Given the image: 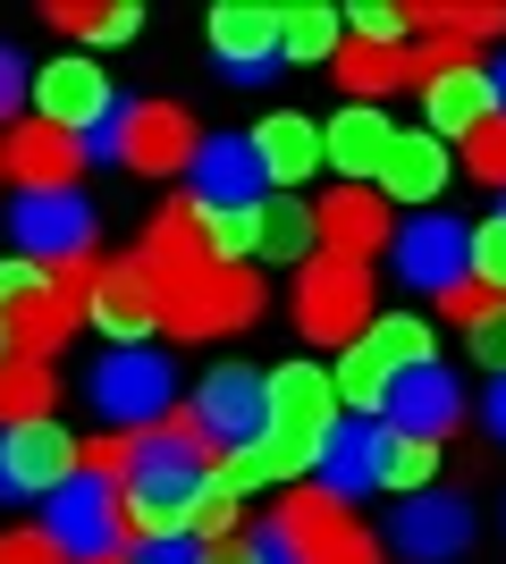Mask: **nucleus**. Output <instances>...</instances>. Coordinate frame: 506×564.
I'll use <instances>...</instances> for the list:
<instances>
[{"label":"nucleus","instance_id":"obj_36","mask_svg":"<svg viewBox=\"0 0 506 564\" xmlns=\"http://www.w3.org/2000/svg\"><path fill=\"white\" fill-rule=\"evenodd\" d=\"M237 522H245V497H237V489H219V471H212V480H203V497L186 506V540H194V547L237 540Z\"/></svg>","mask_w":506,"mask_h":564},{"label":"nucleus","instance_id":"obj_52","mask_svg":"<svg viewBox=\"0 0 506 564\" xmlns=\"http://www.w3.org/2000/svg\"><path fill=\"white\" fill-rule=\"evenodd\" d=\"M0 362H9V346H0Z\"/></svg>","mask_w":506,"mask_h":564},{"label":"nucleus","instance_id":"obj_18","mask_svg":"<svg viewBox=\"0 0 506 564\" xmlns=\"http://www.w3.org/2000/svg\"><path fill=\"white\" fill-rule=\"evenodd\" d=\"M388 547L406 564H448L473 547V506H464L456 489H422L397 506V522H388Z\"/></svg>","mask_w":506,"mask_h":564},{"label":"nucleus","instance_id":"obj_37","mask_svg":"<svg viewBox=\"0 0 506 564\" xmlns=\"http://www.w3.org/2000/svg\"><path fill=\"white\" fill-rule=\"evenodd\" d=\"M431 471H439V447H422V438H397V447H388L380 489H397V497H422V489H431Z\"/></svg>","mask_w":506,"mask_h":564},{"label":"nucleus","instance_id":"obj_3","mask_svg":"<svg viewBox=\"0 0 506 564\" xmlns=\"http://www.w3.org/2000/svg\"><path fill=\"white\" fill-rule=\"evenodd\" d=\"M422 362H431V321H413V312H372V329L337 354L330 388H337V404H355L363 422H380L388 388L406 371H422Z\"/></svg>","mask_w":506,"mask_h":564},{"label":"nucleus","instance_id":"obj_51","mask_svg":"<svg viewBox=\"0 0 506 564\" xmlns=\"http://www.w3.org/2000/svg\"><path fill=\"white\" fill-rule=\"evenodd\" d=\"M119 564H144V556H119Z\"/></svg>","mask_w":506,"mask_h":564},{"label":"nucleus","instance_id":"obj_43","mask_svg":"<svg viewBox=\"0 0 506 564\" xmlns=\"http://www.w3.org/2000/svg\"><path fill=\"white\" fill-rule=\"evenodd\" d=\"M194 564H279V556H270V540H262V531H237V540H212Z\"/></svg>","mask_w":506,"mask_h":564},{"label":"nucleus","instance_id":"obj_19","mask_svg":"<svg viewBox=\"0 0 506 564\" xmlns=\"http://www.w3.org/2000/svg\"><path fill=\"white\" fill-rule=\"evenodd\" d=\"M388 203L372 186H330L313 203V245L321 253H337V261H363L372 270V253H388Z\"/></svg>","mask_w":506,"mask_h":564},{"label":"nucleus","instance_id":"obj_35","mask_svg":"<svg viewBox=\"0 0 506 564\" xmlns=\"http://www.w3.org/2000/svg\"><path fill=\"white\" fill-rule=\"evenodd\" d=\"M337 34H346V18L321 9V0L279 9V59H337Z\"/></svg>","mask_w":506,"mask_h":564},{"label":"nucleus","instance_id":"obj_9","mask_svg":"<svg viewBox=\"0 0 506 564\" xmlns=\"http://www.w3.org/2000/svg\"><path fill=\"white\" fill-rule=\"evenodd\" d=\"M245 321H262V270L237 261V270H203L177 295H161V329L169 337H228Z\"/></svg>","mask_w":506,"mask_h":564},{"label":"nucleus","instance_id":"obj_29","mask_svg":"<svg viewBox=\"0 0 506 564\" xmlns=\"http://www.w3.org/2000/svg\"><path fill=\"white\" fill-rule=\"evenodd\" d=\"M313 464V455H295L279 430H262V438H245V447H228L219 455V489H237V497H254V489H295V471Z\"/></svg>","mask_w":506,"mask_h":564},{"label":"nucleus","instance_id":"obj_41","mask_svg":"<svg viewBox=\"0 0 506 564\" xmlns=\"http://www.w3.org/2000/svg\"><path fill=\"white\" fill-rule=\"evenodd\" d=\"M127 455H136V438H119V430H110V438H94V447H76V471H94V480H110V489H119V480H127Z\"/></svg>","mask_w":506,"mask_h":564},{"label":"nucleus","instance_id":"obj_50","mask_svg":"<svg viewBox=\"0 0 506 564\" xmlns=\"http://www.w3.org/2000/svg\"><path fill=\"white\" fill-rule=\"evenodd\" d=\"M489 94H498V118H506V59L489 68Z\"/></svg>","mask_w":506,"mask_h":564},{"label":"nucleus","instance_id":"obj_45","mask_svg":"<svg viewBox=\"0 0 506 564\" xmlns=\"http://www.w3.org/2000/svg\"><path fill=\"white\" fill-rule=\"evenodd\" d=\"M489 304H498V295H489L482 279H456V286H448V295H439V312H448V321H464V329H473V321H482Z\"/></svg>","mask_w":506,"mask_h":564},{"label":"nucleus","instance_id":"obj_7","mask_svg":"<svg viewBox=\"0 0 506 564\" xmlns=\"http://www.w3.org/2000/svg\"><path fill=\"white\" fill-rule=\"evenodd\" d=\"M85 397H94V413L110 430H152V422H169L177 371H169V354H152V346H119V354H101V362H94Z\"/></svg>","mask_w":506,"mask_h":564},{"label":"nucleus","instance_id":"obj_24","mask_svg":"<svg viewBox=\"0 0 506 564\" xmlns=\"http://www.w3.org/2000/svg\"><path fill=\"white\" fill-rule=\"evenodd\" d=\"M136 270L152 279V295H177L186 279L219 270V261L203 253V212H194V203H169V212L144 228V261H136Z\"/></svg>","mask_w":506,"mask_h":564},{"label":"nucleus","instance_id":"obj_39","mask_svg":"<svg viewBox=\"0 0 506 564\" xmlns=\"http://www.w3.org/2000/svg\"><path fill=\"white\" fill-rule=\"evenodd\" d=\"M473 279L506 304V212H489L482 228H473Z\"/></svg>","mask_w":506,"mask_h":564},{"label":"nucleus","instance_id":"obj_30","mask_svg":"<svg viewBox=\"0 0 506 564\" xmlns=\"http://www.w3.org/2000/svg\"><path fill=\"white\" fill-rule=\"evenodd\" d=\"M337 85H346V101H363V110H380V94H397V85H413V59L406 43H337Z\"/></svg>","mask_w":506,"mask_h":564},{"label":"nucleus","instance_id":"obj_26","mask_svg":"<svg viewBox=\"0 0 506 564\" xmlns=\"http://www.w3.org/2000/svg\"><path fill=\"white\" fill-rule=\"evenodd\" d=\"M254 161H262V177H270V194H288V186H304L321 169V127L304 110H270L262 127H254Z\"/></svg>","mask_w":506,"mask_h":564},{"label":"nucleus","instance_id":"obj_4","mask_svg":"<svg viewBox=\"0 0 506 564\" xmlns=\"http://www.w3.org/2000/svg\"><path fill=\"white\" fill-rule=\"evenodd\" d=\"M262 540H270L279 564H380L372 531H363L337 497H321V489H288L279 514L262 522Z\"/></svg>","mask_w":506,"mask_h":564},{"label":"nucleus","instance_id":"obj_49","mask_svg":"<svg viewBox=\"0 0 506 564\" xmlns=\"http://www.w3.org/2000/svg\"><path fill=\"white\" fill-rule=\"evenodd\" d=\"M489 430H498V438H506V379H498V388H489Z\"/></svg>","mask_w":506,"mask_h":564},{"label":"nucleus","instance_id":"obj_34","mask_svg":"<svg viewBox=\"0 0 506 564\" xmlns=\"http://www.w3.org/2000/svg\"><path fill=\"white\" fill-rule=\"evenodd\" d=\"M51 25L60 34H76V43H136V25H144V9H127V0H51Z\"/></svg>","mask_w":506,"mask_h":564},{"label":"nucleus","instance_id":"obj_31","mask_svg":"<svg viewBox=\"0 0 506 564\" xmlns=\"http://www.w3.org/2000/svg\"><path fill=\"white\" fill-rule=\"evenodd\" d=\"M313 245V203L304 194H262L254 203V253L262 261H304Z\"/></svg>","mask_w":506,"mask_h":564},{"label":"nucleus","instance_id":"obj_2","mask_svg":"<svg viewBox=\"0 0 506 564\" xmlns=\"http://www.w3.org/2000/svg\"><path fill=\"white\" fill-rule=\"evenodd\" d=\"M76 329H85V295H68L43 261H25V253L0 261V346L25 354V362H51Z\"/></svg>","mask_w":506,"mask_h":564},{"label":"nucleus","instance_id":"obj_12","mask_svg":"<svg viewBox=\"0 0 506 564\" xmlns=\"http://www.w3.org/2000/svg\"><path fill=\"white\" fill-rule=\"evenodd\" d=\"M110 110H119V94H110V76H101V59H85V51H60L43 76H34V118L43 127H60V135H101L110 127Z\"/></svg>","mask_w":506,"mask_h":564},{"label":"nucleus","instance_id":"obj_8","mask_svg":"<svg viewBox=\"0 0 506 564\" xmlns=\"http://www.w3.org/2000/svg\"><path fill=\"white\" fill-rule=\"evenodd\" d=\"M43 531H51V547H60L68 564H119V547H127V506H119V489H110V480L76 471L68 489L43 506Z\"/></svg>","mask_w":506,"mask_h":564},{"label":"nucleus","instance_id":"obj_11","mask_svg":"<svg viewBox=\"0 0 506 564\" xmlns=\"http://www.w3.org/2000/svg\"><path fill=\"white\" fill-rule=\"evenodd\" d=\"M186 422H194V438H203L212 455L245 447V438H262V430H270V397H262V371H245V362H219V371L203 379V388H194Z\"/></svg>","mask_w":506,"mask_h":564},{"label":"nucleus","instance_id":"obj_47","mask_svg":"<svg viewBox=\"0 0 506 564\" xmlns=\"http://www.w3.org/2000/svg\"><path fill=\"white\" fill-rule=\"evenodd\" d=\"M18 101H25V68H18V51L0 43V118H18Z\"/></svg>","mask_w":506,"mask_h":564},{"label":"nucleus","instance_id":"obj_1","mask_svg":"<svg viewBox=\"0 0 506 564\" xmlns=\"http://www.w3.org/2000/svg\"><path fill=\"white\" fill-rule=\"evenodd\" d=\"M212 480V447L194 438L186 413L136 430V455H127V480H119V506H127V540H177L186 531V506L203 497Z\"/></svg>","mask_w":506,"mask_h":564},{"label":"nucleus","instance_id":"obj_21","mask_svg":"<svg viewBox=\"0 0 506 564\" xmlns=\"http://www.w3.org/2000/svg\"><path fill=\"white\" fill-rule=\"evenodd\" d=\"M380 422L397 430V438H422V447H439V438H448V430L464 422V388H456V371H439V362L406 371L397 388H388Z\"/></svg>","mask_w":506,"mask_h":564},{"label":"nucleus","instance_id":"obj_33","mask_svg":"<svg viewBox=\"0 0 506 564\" xmlns=\"http://www.w3.org/2000/svg\"><path fill=\"white\" fill-rule=\"evenodd\" d=\"M51 404H60V379H51V362H25V354H9V362H0V430H9V422H51Z\"/></svg>","mask_w":506,"mask_h":564},{"label":"nucleus","instance_id":"obj_44","mask_svg":"<svg viewBox=\"0 0 506 564\" xmlns=\"http://www.w3.org/2000/svg\"><path fill=\"white\" fill-rule=\"evenodd\" d=\"M0 564H68V556H60L51 531L34 522V531H9V540H0Z\"/></svg>","mask_w":506,"mask_h":564},{"label":"nucleus","instance_id":"obj_42","mask_svg":"<svg viewBox=\"0 0 506 564\" xmlns=\"http://www.w3.org/2000/svg\"><path fill=\"white\" fill-rule=\"evenodd\" d=\"M355 43H406V9H388V0H363L355 9Z\"/></svg>","mask_w":506,"mask_h":564},{"label":"nucleus","instance_id":"obj_48","mask_svg":"<svg viewBox=\"0 0 506 564\" xmlns=\"http://www.w3.org/2000/svg\"><path fill=\"white\" fill-rule=\"evenodd\" d=\"M194 556H203V547H194L186 531H177V540H152V547H144V564H194Z\"/></svg>","mask_w":506,"mask_h":564},{"label":"nucleus","instance_id":"obj_20","mask_svg":"<svg viewBox=\"0 0 506 564\" xmlns=\"http://www.w3.org/2000/svg\"><path fill=\"white\" fill-rule=\"evenodd\" d=\"M85 321H94L101 337H119V346H144V337L161 329V295H152V279L136 261H101L94 286H85Z\"/></svg>","mask_w":506,"mask_h":564},{"label":"nucleus","instance_id":"obj_23","mask_svg":"<svg viewBox=\"0 0 506 564\" xmlns=\"http://www.w3.org/2000/svg\"><path fill=\"white\" fill-rule=\"evenodd\" d=\"M212 51H219V68L237 76V85L279 76V68H288V59H279V9H254V0L212 9Z\"/></svg>","mask_w":506,"mask_h":564},{"label":"nucleus","instance_id":"obj_16","mask_svg":"<svg viewBox=\"0 0 506 564\" xmlns=\"http://www.w3.org/2000/svg\"><path fill=\"white\" fill-rule=\"evenodd\" d=\"M9 236H18V253H25V261L60 270V261L94 253V203H85V194H18Z\"/></svg>","mask_w":506,"mask_h":564},{"label":"nucleus","instance_id":"obj_22","mask_svg":"<svg viewBox=\"0 0 506 564\" xmlns=\"http://www.w3.org/2000/svg\"><path fill=\"white\" fill-rule=\"evenodd\" d=\"M0 169L18 177L25 194H76V169H85V143L43 127V118H18L9 143H0Z\"/></svg>","mask_w":506,"mask_h":564},{"label":"nucleus","instance_id":"obj_32","mask_svg":"<svg viewBox=\"0 0 506 564\" xmlns=\"http://www.w3.org/2000/svg\"><path fill=\"white\" fill-rule=\"evenodd\" d=\"M406 25H422V34H439V43H498L506 34V9H489V0H431V9H406Z\"/></svg>","mask_w":506,"mask_h":564},{"label":"nucleus","instance_id":"obj_14","mask_svg":"<svg viewBox=\"0 0 506 564\" xmlns=\"http://www.w3.org/2000/svg\"><path fill=\"white\" fill-rule=\"evenodd\" d=\"M388 253H397V279L422 286V295H448L456 279H473V228H456L448 212L406 219V228L388 236Z\"/></svg>","mask_w":506,"mask_h":564},{"label":"nucleus","instance_id":"obj_28","mask_svg":"<svg viewBox=\"0 0 506 564\" xmlns=\"http://www.w3.org/2000/svg\"><path fill=\"white\" fill-rule=\"evenodd\" d=\"M397 143V127H388L380 110H363V101H346V110L330 118V135H321V161L346 177V186H372V169H380V152Z\"/></svg>","mask_w":506,"mask_h":564},{"label":"nucleus","instance_id":"obj_46","mask_svg":"<svg viewBox=\"0 0 506 564\" xmlns=\"http://www.w3.org/2000/svg\"><path fill=\"white\" fill-rule=\"evenodd\" d=\"M473 354H482L489 371H498V379H506V304H489V312H482V321H473Z\"/></svg>","mask_w":506,"mask_h":564},{"label":"nucleus","instance_id":"obj_40","mask_svg":"<svg viewBox=\"0 0 506 564\" xmlns=\"http://www.w3.org/2000/svg\"><path fill=\"white\" fill-rule=\"evenodd\" d=\"M464 169H473L482 186H506V118H482V127L464 135Z\"/></svg>","mask_w":506,"mask_h":564},{"label":"nucleus","instance_id":"obj_6","mask_svg":"<svg viewBox=\"0 0 506 564\" xmlns=\"http://www.w3.org/2000/svg\"><path fill=\"white\" fill-rule=\"evenodd\" d=\"M295 329L313 346H355L372 329V270L363 261H337V253H313L295 270Z\"/></svg>","mask_w":506,"mask_h":564},{"label":"nucleus","instance_id":"obj_38","mask_svg":"<svg viewBox=\"0 0 506 564\" xmlns=\"http://www.w3.org/2000/svg\"><path fill=\"white\" fill-rule=\"evenodd\" d=\"M203 253L237 270V253H254V212H203Z\"/></svg>","mask_w":506,"mask_h":564},{"label":"nucleus","instance_id":"obj_5","mask_svg":"<svg viewBox=\"0 0 506 564\" xmlns=\"http://www.w3.org/2000/svg\"><path fill=\"white\" fill-rule=\"evenodd\" d=\"M194 118L177 101H127L110 110L101 135H85V161H119V169H144V177H186L194 161Z\"/></svg>","mask_w":506,"mask_h":564},{"label":"nucleus","instance_id":"obj_10","mask_svg":"<svg viewBox=\"0 0 506 564\" xmlns=\"http://www.w3.org/2000/svg\"><path fill=\"white\" fill-rule=\"evenodd\" d=\"M68 480H76V438L60 422L0 430V506H51Z\"/></svg>","mask_w":506,"mask_h":564},{"label":"nucleus","instance_id":"obj_17","mask_svg":"<svg viewBox=\"0 0 506 564\" xmlns=\"http://www.w3.org/2000/svg\"><path fill=\"white\" fill-rule=\"evenodd\" d=\"M186 203L194 212H254L270 194V177H262V161H254V143L245 135H203L194 143V161H186Z\"/></svg>","mask_w":506,"mask_h":564},{"label":"nucleus","instance_id":"obj_15","mask_svg":"<svg viewBox=\"0 0 506 564\" xmlns=\"http://www.w3.org/2000/svg\"><path fill=\"white\" fill-rule=\"evenodd\" d=\"M388 447H397V430L388 422H337L330 438H321V455H313V489L321 497H337V506H355V497H372L380 489V471H388Z\"/></svg>","mask_w":506,"mask_h":564},{"label":"nucleus","instance_id":"obj_25","mask_svg":"<svg viewBox=\"0 0 506 564\" xmlns=\"http://www.w3.org/2000/svg\"><path fill=\"white\" fill-rule=\"evenodd\" d=\"M439 186H448V143L431 135V127H413V135H397L380 152V169H372V194H397V203H439Z\"/></svg>","mask_w":506,"mask_h":564},{"label":"nucleus","instance_id":"obj_13","mask_svg":"<svg viewBox=\"0 0 506 564\" xmlns=\"http://www.w3.org/2000/svg\"><path fill=\"white\" fill-rule=\"evenodd\" d=\"M262 397H270V430H279L295 455H321V438L346 422L321 362H279V371H262Z\"/></svg>","mask_w":506,"mask_h":564},{"label":"nucleus","instance_id":"obj_27","mask_svg":"<svg viewBox=\"0 0 506 564\" xmlns=\"http://www.w3.org/2000/svg\"><path fill=\"white\" fill-rule=\"evenodd\" d=\"M422 110H431V135H439V143H448V135H473L482 118H498L489 68H482V59H464V68L431 76V85H422Z\"/></svg>","mask_w":506,"mask_h":564}]
</instances>
